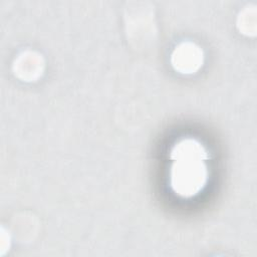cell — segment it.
<instances>
[{"instance_id":"4","label":"cell","mask_w":257,"mask_h":257,"mask_svg":"<svg viewBox=\"0 0 257 257\" xmlns=\"http://www.w3.org/2000/svg\"><path fill=\"white\" fill-rule=\"evenodd\" d=\"M256 7L247 5L237 17V28L242 34L254 36L256 34Z\"/></svg>"},{"instance_id":"5","label":"cell","mask_w":257,"mask_h":257,"mask_svg":"<svg viewBox=\"0 0 257 257\" xmlns=\"http://www.w3.org/2000/svg\"><path fill=\"white\" fill-rule=\"evenodd\" d=\"M0 239H1V244H0L1 253L4 254L5 251L7 249L9 250V247H10V237H9V234H7V232L4 230V228H1Z\"/></svg>"},{"instance_id":"1","label":"cell","mask_w":257,"mask_h":257,"mask_svg":"<svg viewBox=\"0 0 257 257\" xmlns=\"http://www.w3.org/2000/svg\"><path fill=\"white\" fill-rule=\"evenodd\" d=\"M170 186L173 192L185 199L197 196L208 181L209 159L205 147L196 139L185 138L177 142L171 152Z\"/></svg>"},{"instance_id":"2","label":"cell","mask_w":257,"mask_h":257,"mask_svg":"<svg viewBox=\"0 0 257 257\" xmlns=\"http://www.w3.org/2000/svg\"><path fill=\"white\" fill-rule=\"evenodd\" d=\"M203 62V49L192 41L181 42L175 47L171 55L172 66L182 74L195 73L202 67Z\"/></svg>"},{"instance_id":"3","label":"cell","mask_w":257,"mask_h":257,"mask_svg":"<svg viewBox=\"0 0 257 257\" xmlns=\"http://www.w3.org/2000/svg\"><path fill=\"white\" fill-rule=\"evenodd\" d=\"M12 69L14 74L22 81H35L43 73L44 59L40 53L27 49L19 53L14 59Z\"/></svg>"}]
</instances>
